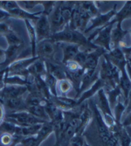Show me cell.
Masks as SVG:
<instances>
[{"label": "cell", "instance_id": "83f0119b", "mask_svg": "<svg viewBox=\"0 0 131 146\" xmlns=\"http://www.w3.org/2000/svg\"><path fill=\"white\" fill-rule=\"evenodd\" d=\"M32 21L26 19L24 20L25 26H26V30H27L29 38H30V42H31V46H32V57H36V46H37V35L35 32L34 25L32 23Z\"/></svg>", "mask_w": 131, "mask_h": 146}, {"label": "cell", "instance_id": "e575fe53", "mask_svg": "<svg viewBox=\"0 0 131 146\" xmlns=\"http://www.w3.org/2000/svg\"><path fill=\"white\" fill-rule=\"evenodd\" d=\"M73 88V86L72 82L68 79L61 80V81H58L57 83V93L58 91L61 94V96H67L68 93Z\"/></svg>", "mask_w": 131, "mask_h": 146}, {"label": "cell", "instance_id": "4316f807", "mask_svg": "<svg viewBox=\"0 0 131 146\" xmlns=\"http://www.w3.org/2000/svg\"><path fill=\"white\" fill-rule=\"evenodd\" d=\"M129 18H131V1H127L119 11H116L114 18L112 20L115 24L116 23L122 24L123 20Z\"/></svg>", "mask_w": 131, "mask_h": 146}, {"label": "cell", "instance_id": "ffe728a7", "mask_svg": "<svg viewBox=\"0 0 131 146\" xmlns=\"http://www.w3.org/2000/svg\"><path fill=\"white\" fill-rule=\"evenodd\" d=\"M24 46V43L18 46H10L5 50V58L4 62L2 63L1 68L5 69V67H9V66L13 63L15 60H17V58L19 57L20 52H22V48Z\"/></svg>", "mask_w": 131, "mask_h": 146}, {"label": "cell", "instance_id": "2e32d148", "mask_svg": "<svg viewBox=\"0 0 131 146\" xmlns=\"http://www.w3.org/2000/svg\"><path fill=\"white\" fill-rule=\"evenodd\" d=\"M99 68H97L95 70H89V71H85L82 79H81V82L80 86V89H79L75 99H77L80 96L83 92L87 90L92 85H93L97 80L99 79Z\"/></svg>", "mask_w": 131, "mask_h": 146}, {"label": "cell", "instance_id": "f907efd6", "mask_svg": "<svg viewBox=\"0 0 131 146\" xmlns=\"http://www.w3.org/2000/svg\"><path fill=\"white\" fill-rule=\"evenodd\" d=\"M125 68H126L127 74H128V78H129V80H130V82H131V62H130V61L127 60Z\"/></svg>", "mask_w": 131, "mask_h": 146}, {"label": "cell", "instance_id": "f6af8a7d", "mask_svg": "<svg viewBox=\"0 0 131 146\" xmlns=\"http://www.w3.org/2000/svg\"><path fill=\"white\" fill-rule=\"evenodd\" d=\"M11 29L10 28L9 25L5 22V21H2L0 22V35H3V36H5Z\"/></svg>", "mask_w": 131, "mask_h": 146}, {"label": "cell", "instance_id": "db71d44e", "mask_svg": "<svg viewBox=\"0 0 131 146\" xmlns=\"http://www.w3.org/2000/svg\"><path fill=\"white\" fill-rule=\"evenodd\" d=\"M83 146H90V144H89V143H87V141H86V142H85V143H84V145H83Z\"/></svg>", "mask_w": 131, "mask_h": 146}, {"label": "cell", "instance_id": "5b68a950", "mask_svg": "<svg viewBox=\"0 0 131 146\" xmlns=\"http://www.w3.org/2000/svg\"><path fill=\"white\" fill-rule=\"evenodd\" d=\"M1 9L5 11L10 15V17L20 19L24 20L28 19L31 21H34V22L42 14V11H38L35 13H30V12L25 11L18 5L17 2H14V1H2Z\"/></svg>", "mask_w": 131, "mask_h": 146}, {"label": "cell", "instance_id": "3957f363", "mask_svg": "<svg viewBox=\"0 0 131 146\" xmlns=\"http://www.w3.org/2000/svg\"><path fill=\"white\" fill-rule=\"evenodd\" d=\"M90 109L93 113V119L95 121L99 137L104 146H119L115 137L111 133L109 127L105 123L102 115L94 101L90 102Z\"/></svg>", "mask_w": 131, "mask_h": 146}, {"label": "cell", "instance_id": "f546056e", "mask_svg": "<svg viewBox=\"0 0 131 146\" xmlns=\"http://www.w3.org/2000/svg\"><path fill=\"white\" fill-rule=\"evenodd\" d=\"M5 106L8 110H10L11 112H17V111L24 110V109L23 108V106H24V108H26L23 97L6 99V100H5Z\"/></svg>", "mask_w": 131, "mask_h": 146}, {"label": "cell", "instance_id": "6da1fadb", "mask_svg": "<svg viewBox=\"0 0 131 146\" xmlns=\"http://www.w3.org/2000/svg\"><path fill=\"white\" fill-rule=\"evenodd\" d=\"M52 42H62L65 44H74L81 47H83L84 50L89 52L96 49L98 46H95L92 42H89L87 38L84 35L83 33L76 30H72L68 27V25L62 31L52 34L50 38Z\"/></svg>", "mask_w": 131, "mask_h": 146}, {"label": "cell", "instance_id": "7a4b0ae2", "mask_svg": "<svg viewBox=\"0 0 131 146\" xmlns=\"http://www.w3.org/2000/svg\"><path fill=\"white\" fill-rule=\"evenodd\" d=\"M120 69L111 63L107 56V54H105L99 68V77L105 84L104 90L108 91L118 86L120 81Z\"/></svg>", "mask_w": 131, "mask_h": 146}, {"label": "cell", "instance_id": "b9f144b4", "mask_svg": "<svg viewBox=\"0 0 131 146\" xmlns=\"http://www.w3.org/2000/svg\"><path fill=\"white\" fill-rule=\"evenodd\" d=\"M86 139L83 135H74L70 140L68 146H83Z\"/></svg>", "mask_w": 131, "mask_h": 146}, {"label": "cell", "instance_id": "603a6c76", "mask_svg": "<svg viewBox=\"0 0 131 146\" xmlns=\"http://www.w3.org/2000/svg\"><path fill=\"white\" fill-rule=\"evenodd\" d=\"M125 67L120 69L121 75H120V81H119V84H118V86L120 87V88L122 90V97H123L125 102L127 103V100H128V97L129 95V92L131 90V82H130V80L127 74Z\"/></svg>", "mask_w": 131, "mask_h": 146}, {"label": "cell", "instance_id": "8992f818", "mask_svg": "<svg viewBox=\"0 0 131 146\" xmlns=\"http://www.w3.org/2000/svg\"><path fill=\"white\" fill-rule=\"evenodd\" d=\"M91 19L92 18L81 8L80 2H75V5L73 10V14L68 25V27L72 30H76L84 33Z\"/></svg>", "mask_w": 131, "mask_h": 146}, {"label": "cell", "instance_id": "277c9868", "mask_svg": "<svg viewBox=\"0 0 131 146\" xmlns=\"http://www.w3.org/2000/svg\"><path fill=\"white\" fill-rule=\"evenodd\" d=\"M115 23L112 20L108 25H104L103 27L96 29L88 38V41L92 42L95 46L101 47L107 51V52L111 51V33Z\"/></svg>", "mask_w": 131, "mask_h": 146}, {"label": "cell", "instance_id": "f1b7e54d", "mask_svg": "<svg viewBox=\"0 0 131 146\" xmlns=\"http://www.w3.org/2000/svg\"><path fill=\"white\" fill-rule=\"evenodd\" d=\"M84 73H85V69L83 68H80L77 71H74V72H67V77L72 82L73 88L76 90V93H78L79 89H80L81 79H82Z\"/></svg>", "mask_w": 131, "mask_h": 146}, {"label": "cell", "instance_id": "4dcf8cb0", "mask_svg": "<svg viewBox=\"0 0 131 146\" xmlns=\"http://www.w3.org/2000/svg\"><path fill=\"white\" fill-rule=\"evenodd\" d=\"M25 110L29 112L33 116L43 120L45 122H50L49 117L45 110L44 105H38V106H32V107H27Z\"/></svg>", "mask_w": 131, "mask_h": 146}, {"label": "cell", "instance_id": "8fae6325", "mask_svg": "<svg viewBox=\"0 0 131 146\" xmlns=\"http://www.w3.org/2000/svg\"><path fill=\"white\" fill-rule=\"evenodd\" d=\"M48 18H49V21H50V25H51L52 35L62 31L63 29H65L67 26L66 25V23L61 16L60 2L56 3L54 11H52L51 15Z\"/></svg>", "mask_w": 131, "mask_h": 146}, {"label": "cell", "instance_id": "8d00e7d4", "mask_svg": "<svg viewBox=\"0 0 131 146\" xmlns=\"http://www.w3.org/2000/svg\"><path fill=\"white\" fill-rule=\"evenodd\" d=\"M6 41L8 43V46H18V45H21L23 44L21 38H19V36L12 30H11L5 36Z\"/></svg>", "mask_w": 131, "mask_h": 146}, {"label": "cell", "instance_id": "836d02e7", "mask_svg": "<svg viewBox=\"0 0 131 146\" xmlns=\"http://www.w3.org/2000/svg\"><path fill=\"white\" fill-rule=\"evenodd\" d=\"M5 85H13V86H26L28 85V80L19 75H5Z\"/></svg>", "mask_w": 131, "mask_h": 146}, {"label": "cell", "instance_id": "cb8c5ba5", "mask_svg": "<svg viewBox=\"0 0 131 146\" xmlns=\"http://www.w3.org/2000/svg\"><path fill=\"white\" fill-rule=\"evenodd\" d=\"M27 72L32 77H43L47 73L45 60L38 59L27 68Z\"/></svg>", "mask_w": 131, "mask_h": 146}, {"label": "cell", "instance_id": "ba28073f", "mask_svg": "<svg viewBox=\"0 0 131 146\" xmlns=\"http://www.w3.org/2000/svg\"><path fill=\"white\" fill-rule=\"evenodd\" d=\"M38 59V58L37 56L31 57V58H25V59L19 58L13 63H11L9 67L6 68V74L7 75H19V76L24 77V79H28L29 74L27 72V68Z\"/></svg>", "mask_w": 131, "mask_h": 146}, {"label": "cell", "instance_id": "d6a6232c", "mask_svg": "<svg viewBox=\"0 0 131 146\" xmlns=\"http://www.w3.org/2000/svg\"><path fill=\"white\" fill-rule=\"evenodd\" d=\"M105 92H106V95H107V97H108V100H109V102L110 105V108H111V110H113L114 107L115 106V104H116V102H117V101L119 100L120 97L122 96V90H121L119 86H116L114 88L108 90V91H105Z\"/></svg>", "mask_w": 131, "mask_h": 146}, {"label": "cell", "instance_id": "44dd1931", "mask_svg": "<svg viewBox=\"0 0 131 146\" xmlns=\"http://www.w3.org/2000/svg\"><path fill=\"white\" fill-rule=\"evenodd\" d=\"M46 72L54 76L57 81H61V80L67 79V71L65 68L62 66L52 62L51 60H45Z\"/></svg>", "mask_w": 131, "mask_h": 146}, {"label": "cell", "instance_id": "ab89813d", "mask_svg": "<svg viewBox=\"0 0 131 146\" xmlns=\"http://www.w3.org/2000/svg\"><path fill=\"white\" fill-rule=\"evenodd\" d=\"M55 5H56V2H54V1H47V2L40 1V5L43 7L42 14L49 17L51 15V13L52 12V11H54Z\"/></svg>", "mask_w": 131, "mask_h": 146}, {"label": "cell", "instance_id": "d590c367", "mask_svg": "<svg viewBox=\"0 0 131 146\" xmlns=\"http://www.w3.org/2000/svg\"><path fill=\"white\" fill-rule=\"evenodd\" d=\"M80 5L81 8L91 18H94L99 14V10L98 7L96 6V3L92 1H84V2H80Z\"/></svg>", "mask_w": 131, "mask_h": 146}, {"label": "cell", "instance_id": "f35d334b", "mask_svg": "<svg viewBox=\"0 0 131 146\" xmlns=\"http://www.w3.org/2000/svg\"><path fill=\"white\" fill-rule=\"evenodd\" d=\"M18 5L24 11L30 12L31 10L40 5V1H18ZM31 13V12H30Z\"/></svg>", "mask_w": 131, "mask_h": 146}, {"label": "cell", "instance_id": "9a60e30c", "mask_svg": "<svg viewBox=\"0 0 131 146\" xmlns=\"http://www.w3.org/2000/svg\"><path fill=\"white\" fill-rule=\"evenodd\" d=\"M49 101H51L54 103L58 110L63 112L71 111L75 107H77V100L75 98L58 96H51Z\"/></svg>", "mask_w": 131, "mask_h": 146}, {"label": "cell", "instance_id": "30bf717a", "mask_svg": "<svg viewBox=\"0 0 131 146\" xmlns=\"http://www.w3.org/2000/svg\"><path fill=\"white\" fill-rule=\"evenodd\" d=\"M35 23L34 28L37 35V42L38 43L45 39H49L52 36V31L48 16L41 14Z\"/></svg>", "mask_w": 131, "mask_h": 146}, {"label": "cell", "instance_id": "5bb4252c", "mask_svg": "<svg viewBox=\"0 0 131 146\" xmlns=\"http://www.w3.org/2000/svg\"><path fill=\"white\" fill-rule=\"evenodd\" d=\"M105 54H107V51L101 47H97L96 49L89 52L82 68L85 69V71L95 70L98 68L101 57Z\"/></svg>", "mask_w": 131, "mask_h": 146}, {"label": "cell", "instance_id": "9c48e42d", "mask_svg": "<svg viewBox=\"0 0 131 146\" xmlns=\"http://www.w3.org/2000/svg\"><path fill=\"white\" fill-rule=\"evenodd\" d=\"M116 5L114 6L113 9H111L110 11H109L106 13H99L98 15H96L95 17L92 18L89 21V25H87V27L86 28L84 33H87L93 30H96L99 28L103 27L104 25H108L109 22L112 21V19L114 18V15L116 13V10H115Z\"/></svg>", "mask_w": 131, "mask_h": 146}, {"label": "cell", "instance_id": "484cf974", "mask_svg": "<svg viewBox=\"0 0 131 146\" xmlns=\"http://www.w3.org/2000/svg\"><path fill=\"white\" fill-rule=\"evenodd\" d=\"M81 50V46L74 44H65L63 46V59L62 63L65 64L69 60H73Z\"/></svg>", "mask_w": 131, "mask_h": 146}, {"label": "cell", "instance_id": "ee69618b", "mask_svg": "<svg viewBox=\"0 0 131 146\" xmlns=\"http://www.w3.org/2000/svg\"><path fill=\"white\" fill-rule=\"evenodd\" d=\"M0 142L5 146H14V138H13L11 135L8 134H3V136L0 138Z\"/></svg>", "mask_w": 131, "mask_h": 146}, {"label": "cell", "instance_id": "c3c4849f", "mask_svg": "<svg viewBox=\"0 0 131 146\" xmlns=\"http://www.w3.org/2000/svg\"><path fill=\"white\" fill-rule=\"evenodd\" d=\"M5 118V106L4 104L0 103V124H1Z\"/></svg>", "mask_w": 131, "mask_h": 146}, {"label": "cell", "instance_id": "7dc6e473", "mask_svg": "<svg viewBox=\"0 0 131 146\" xmlns=\"http://www.w3.org/2000/svg\"><path fill=\"white\" fill-rule=\"evenodd\" d=\"M6 75V68L3 69L2 71H0V93L3 90V88H5V77Z\"/></svg>", "mask_w": 131, "mask_h": 146}, {"label": "cell", "instance_id": "7c38bea8", "mask_svg": "<svg viewBox=\"0 0 131 146\" xmlns=\"http://www.w3.org/2000/svg\"><path fill=\"white\" fill-rule=\"evenodd\" d=\"M83 107L80 110V116H79V124L76 129V135H83L85 130L93 120V113L87 104H83Z\"/></svg>", "mask_w": 131, "mask_h": 146}, {"label": "cell", "instance_id": "52a82bcc", "mask_svg": "<svg viewBox=\"0 0 131 146\" xmlns=\"http://www.w3.org/2000/svg\"><path fill=\"white\" fill-rule=\"evenodd\" d=\"M5 120L11 122L13 123H15L19 126H22V127L31 126L34 124H42L46 123L45 121L40 120V119L33 116L26 110L11 112L5 115Z\"/></svg>", "mask_w": 131, "mask_h": 146}, {"label": "cell", "instance_id": "d6986e66", "mask_svg": "<svg viewBox=\"0 0 131 146\" xmlns=\"http://www.w3.org/2000/svg\"><path fill=\"white\" fill-rule=\"evenodd\" d=\"M104 88H105V84H104L103 81H101V80L99 78L97 81L93 85H92L87 90L83 92L82 94L76 99L77 100V107H78V106L81 105L86 100L93 97L95 94H97L99 90H101L102 88L104 89Z\"/></svg>", "mask_w": 131, "mask_h": 146}, {"label": "cell", "instance_id": "bcb514c9", "mask_svg": "<svg viewBox=\"0 0 131 146\" xmlns=\"http://www.w3.org/2000/svg\"><path fill=\"white\" fill-rule=\"evenodd\" d=\"M121 125L124 128H129L131 127V112L126 115V116L122 119L121 122Z\"/></svg>", "mask_w": 131, "mask_h": 146}, {"label": "cell", "instance_id": "ac0fdd59", "mask_svg": "<svg viewBox=\"0 0 131 146\" xmlns=\"http://www.w3.org/2000/svg\"><path fill=\"white\" fill-rule=\"evenodd\" d=\"M128 33H129V31L124 30L122 27V23H116L114 25L111 33V42H110L111 50L113 48L119 47V45L123 41L124 38Z\"/></svg>", "mask_w": 131, "mask_h": 146}, {"label": "cell", "instance_id": "d4e9b609", "mask_svg": "<svg viewBox=\"0 0 131 146\" xmlns=\"http://www.w3.org/2000/svg\"><path fill=\"white\" fill-rule=\"evenodd\" d=\"M126 108H127V103L125 102L123 97L122 96V97L119 98V100L117 101L115 106L112 110L114 118L115 123H116L117 125H121V122L122 120L123 115L125 114Z\"/></svg>", "mask_w": 131, "mask_h": 146}, {"label": "cell", "instance_id": "816d5d0a", "mask_svg": "<svg viewBox=\"0 0 131 146\" xmlns=\"http://www.w3.org/2000/svg\"><path fill=\"white\" fill-rule=\"evenodd\" d=\"M123 52V54H125V56H130L131 54V46H128V47H124V48H121Z\"/></svg>", "mask_w": 131, "mask_h": 146}, {"label": "cell", "instance_id": "e0dca14e", "mask_svg": "<svg viewBox=\"0 0 131 146\" xmlns=\"http://www.w3.org/2000/svg\"><path fill=\"white\" fill-rule=\"evenodd\" d=\"M27 92L28 88L26 86L5 85L1 93H0V97L4 100L11 98H21Z\"/></svg>", "mask_w": 131, "mask_h": 146}, {"label": "cell", "instance_id": "681fc988", "mask_svg": "<svg viewBox=\"0 0 131 146\" xmlns=\"http://www.w3.org/2000/svg\"><path fill=\"white\" fill-rule=\"evenodd\" d=\"M9 17H10V15L8 14V13H7L5 11H4V10H2V9H0V22L4 21L5 19H6L9 18Z\"/></svg>", "mask_w": 131, "mask_h": 146}, {"label": "cell", "instance_id": "680465c9", "mask_svg": "<svg viewBox=\"0 0 131 146\" xmlns=\"http://www.w3.org/2000/svg\"><path fill=\"white\" fill-rule=\"evenodd\" d=\"M128 61H129V60H128ZM130 62H131V61H130Z\"/></svg>", "mask_w": 131, "mask_h": 146}, {"label": "cell", "instance_id": "7402d4cb", "mask_svg": "<svg viewBox=\"0 0 131 146\" xmlns=\"http://www.w3.org/2000/svg\"><path fill=\"white\" fill-rule=\"evenodd\" d=\"M111 133L115 137L119 146H131V137L126 128L119 125Z\"/></svg>", "mask_w": 131, "mask_h": 146}, {"label": "cell", "instance_id": "f5cc1de1", "mask_svg": "<svg viewBox=\"0 0 131 146\" xmlns=\"http://www.w3.org/2000/svg\"><path fill=\"white\" fill-rule=\"evenodd\" d=\"M5 58V50L0 47V63H3Z\"/></svg>", "mask_w": 131, "mask_h": 146}, {"label": "cell", "instance_id": "1f68e13d", "mask_svg": "<svg viewBox=\"0 0 131 146\" xmlns=\"http://www.w3.org/2000/svg\"><path fill=\"white\" fill-rule=\"evenodd\" d=\"M42 78L44 80V82H45L46 88H48V90L50 92L51 96H58V93H57L58 81L57 80L48 73H46Z\"/></svg>", "mask_w": 131, "mask_h": 146}, {"label": "cell", "instance_id": "6f0895ef", "mask_svg": "<svg viewBox=\"0 0 131 146\" xmlns=\"http://www.w3.org/2000/svg\"><path fill=\"white\" fill-rule=\"evenodd\" d=\"M1 66H2V63H0V68H1Z\"/></svg>", "mask_w": 131, "mask_h": 146}, {"label": "cell", "instance_id": "4fadbf2b", "mask_svg": "<svg viewBox=\"0 0 131 146\" xmlns=\"http://www.w3.org/2000/svg\"><path fill=\"white\" fill-rule=\"evenodd\" d=\"M54 54V46L51 39L38 42L36 46V56L43 60H50Z\"/></svg>", "mask_w": 131, "mask_h": 146}, {"label": "cell", "instance_id": "7bdbcfd3", "mask_svg": "<svg viewBox=\"0 0 131 146\" xmlns=\"http://www.w3.org/2000/svg\"><path fill=\"white\" fill-rule=\"evenodd\" d=\"M64 66H65V69L67 72H74V71H77L80 68H81V66L79 65L76 61H74L73 60L66 62L64 64Z\"/></svg>", "mask_w": 131, "mask_h": 146}, {"label": "cell", "instance_id": "60d3db41", "mask_svg": "<svg viewBox=\"0 0 131 146\" xmlns=\"http://www.w3.org/2000/svg\"><path fill=\"white\" fill-rule=\"evenodd\" d=\"M88 52H89V51H87V50H84V49L83 50H80V52H79L78 54H77V55L74 57L73 60L76 61L82 68L84 63H85V61H86V59H87V56Z\"/></svg>", "mask_w": 131, "mask_h": 146}, {"label": "cell", "instance_id": "9f6ffc18", "mask_svg": "<svg viewBox=\"0 0 131 146\" xmlns=\"http://www.w3.org/2000/svg\"><path fill=\"white\" fill-rule=\"evenodd\" d=\"M1 3H2V2H1V1H0V9H1Z\"/></svg>", "mask_w": 131, "mask_h": 146}, {"label": "cell", "instance_id": "74e56055", "mask_svg": "<svg viewBox=\"0 0 131 146\" xmlns=\"http://www.w3.org/2000/svg\"><path fill=\"white\" fill-rule=\"evenodd\" d=\"M41 142L38 140V138L36 136L24 137L20 140V142L18 143L19 146H40Z\"/></svg>", "mask_w": 131, "mask_h": 146}, {"label": "cell", "instance_id": "11a10c76", "mask_svg": "<svg viewBox=\"0 0 131 146\" xmlns=\"http://www.w3.org/2000/svg\"><path fill=\"white\" fill-rule=\"evenodd\" d=\"M127 60H129V61H131V56H129L128 58H127Z\"/></svg>", "mask_w": 131, "mask_h": 146}]
</instances>
